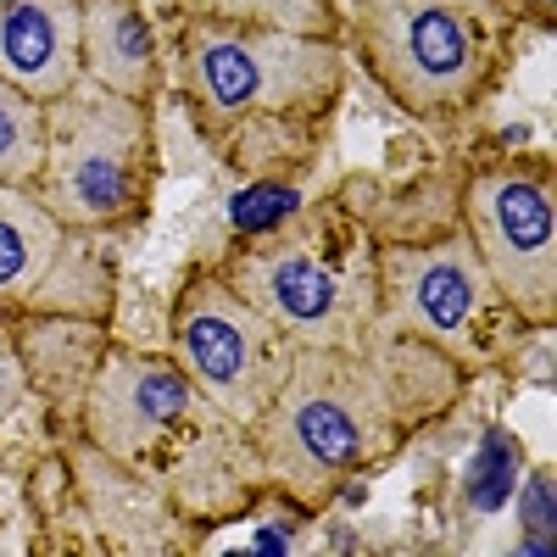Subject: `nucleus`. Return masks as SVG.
Segmentation results:
<instances>
[{"mask_svg": "<svg viewBox=\"0 0 557 557\" xmlns=\"http://www.w3.org/2000/svg\"><path fill=\"white\" fill-rule=\"evenodd\" d=\"M462 385L469 374L446 351L385 330L351 346H296L273 401L246 430L262 485L318 513L451 412Z\"/></svg>", "mask_w": 557, "mask_h": 557, "instance_id": "nucleus-1", "label": "nucleus"}, {"mask_svg": "<svg viewBox=\"0 0 557 557\" xmlns=\"http://www.w3.org/2000/svg\"><path fill=\"white\" fill-rule=\"evenodd\" d=\"M178 101L201 146L240 178H296L318 162L346 96V39L173 17Z\"/></svg>", "mask_w": 557, "mask_h": 557, "instance_id": "nucleus-2", "label": "nucleus"}, {"mask_svg": "<svg viewBox=\"0 0 557 557\" xmlns=\"http://www.w3.org/2000/svg\"><path fill=\"white\" fill-rule=\"evenodd\" d=\"M346 51L418 123L485 107L519 57L524 23L502 0H341Z\"/></svg>", "mask_w": 557, "mask_h": 557, "instance_id": "nucleus-3", "label": "nucleus"}, {"mask_svg": "<svg viewBox=\"0 0 557 557\" xmlns=\"http://www.w3.org/2000/svg\"><path fill=\"white\" fill-rule=\"evenodd\" d=\"M235 285L290 346H351L380 330L374 228L341 201L296 207L262 235L218 257Z\"/></svg>", "mask_w": 557, "mask_h": 557, "instance_id": "nucleus-4", "label": "nucleus"}, {"mask_svg": "<svg viewBox=\"0 0 557 557\" xmlns=\"http://www.w3.org/2000/svg\"><path fill=\"white\" fill-rule=\"evenodd\" d=\"M162 178L157 117L146 101L78 78L45 107V168L34 196L78 235H117L146 223Z\"/></svg>", "mask_w": 557, "mask_h": 557, "instance_id": "nucleus-5", "label": "nucleus"}, {"mask_svg": "<svg viewBox=\"0 0 557 557\" xmlns=\"http://www.w3.org/2000/svg\"><path fill=\"white\" fill-rule=\"evenodd\" d=\"M374 268H380V330L446 351L469 380L485 362H496V351L507 346V323L524 330L496 296L485 262L474 257L462 218L424 240L374 235Z\"/></svg>", "mask_w": 557, "mask_h": 557, "instance_id": "nucleus-6", "label": "nucleus"}, {"mask_svg": "<svg viewBox=\"0 0 557 557\" xmlns=\"http://www.w3.org/2000/svg\"><path fill=\"white\" fill-rule=\"evenodd\" d=\"M168 341H173V362L190 374L201 401L240 430L257 424V412L273 401L278 380H285V368L296 357L285 330L268 323L228 285L218 262H190V273L178 278Z\"/></svg>", "mask_w": 557, "mask_h": 557, "instance_id": "nucleus-7", "label": "nucleus"}, {"mask_svg": "<svg viewBox=\"0 0 557 557\" xmlns=\"http://www.w3.org/2000/svg\"><path fill=\"white\" fill-rule=\"evenodd\" d=\"M462 228L524 330L557 318V184L546 157H491L462 184Z\"/></svg>", "mask_w": 557, "mask_h": 557, "instance_id": "nucleus-8", "label": "nucleus"}, {"mask_svg": "<svg viewBox=\"0 0 557 557\" xmlns=\"http://www.w3.org/2000/svg\"><path fill=\"white\" fill-rule=\"evenodd\" d=\"M73 401H78L84 446L101 462H117V469H134V474L173 462V451L212 412L173 357L123 351V346L101 351V362L89 368V380L78 385Z\"/></svg>", "mask_w": 557, "mask_h": 557, "instance_id": "nucleus-9", "label": "nucleus"}, {"mask_svg": "<svg viewBox=\"0 0 557 557\" xmlns=\"http://www.w3.org/2000/svg\"><path fill=\"white\" fill-rule=\"evenodd\" d=\"M117 307V273L89 235L67 228L34 190L0 184V312L34 318H96Z\"/></svg>", "mask_w": 557, "mask_h": 557, "instance_id": "nucleus-10", "label": "nucleus"}, {"mask_svg": "<svg viewBox=\"0 0 557 557\" xmlns=\"http://www.w3.org/2000/svg\"><path fill=\"white\" fill-rule=\"evenodd\" d=\"M84 78L78 0H0V84L51 107Z\"/></svg>", "mask_w": 557, "mask_h": 557, "instance_id": "nucleus-11", "label": "nucleus"}, {"mask_svg": "<svg viewBox=\"0 0 557 557\" xmlns=\"http://www.w3.org/2000/svg\"><path fill=\"white\" fill-rule=\"evenodd\" d=\"M78 23H84V78L157 107V96L168 89V62L146 7L139 0H78Z\"/></svg>", "mask_w": 557, "mask_h": 557, "instance_id": "nucleus-12", "label": "nucleus"}, {"mask_svg": "<svg viewBox=\"0 0 557 557\" xmlns=\"http://www.w3.org/2000/svg\"><path fill=\"white\" fill-rule=\"evenodd\" d=\"M173 17H207V23H246V28H285L346 39L335 0H173Z\"/></svg>", "mask_w": 557, "mask_h": 557, "instance_id": "nucleus-13", "label": "nucleus"}, {"mask_svg": "<svg viewBox=\"0 0 557 557\" xmlns=\"http://www.w3.org/2000/svg\"><path fill=\"white\" fill-rule=\"evenodd\" d=\"M45 168V107L0 84V184L34 190Z\"/></svg>", "mask_w": 557, "mask_h": 557, "instance_id": "nucleus-14", "label": "nucleus"}, {"mask_svg": "<svg viewBox=\"0 0 557 557\" xmlns=\"http://www.w3.org/2000/svg\"><path fill=\"white\" fill-rule=\"evenodd\" d=\"M519 519H524V552H552V462H535L519 485Z\"/></svg>", "mask_w": 557, "mask_h": 557, "instance_id": "nucleus-15", "label": "nucleus"}, {"mask_svg": "<svg viewBox=\"0 0 557 557\" xmlns=\"http://www.w3.org/2000/svg\"><path fill=\"white\" fill-rule=\"evenodd\" d=\"M552 17H557V0H524V23L530 28H552Z\"/></svg>", "mask_w": 557, "mask_h": 557, "instance_id": "nucleus-16", "label": "nucleus"}, {"mask_svg": "<svg viewBox=\"0 0 557 557\" xmlns=\"http://www.w3.org/2000/svg\"><path fill=\"white\" fill-rule=\"evenodd\" d=\"M502 7H507V12H513V17L524 23V0H502ZM524 28H530V23H524Z\"/></svg>", "mask_w": 557, "mask_h": 557, "instance_id": "nucleus-17", "label": "nucleus"}, {"mask_svg": "<svg viewBox=\"0 0 557 557\" xmlns=\"http://www.w3.org/2000/svg\"><path fill=\"white\" fill-rule=\"evenodd\" d=\"M335 7H341V0H335Z\"/></svg>", "mask_w": 557, "mask_h": 557, "instance_id": "nucleus-18", "label": "nucleus"}]
</instances>
